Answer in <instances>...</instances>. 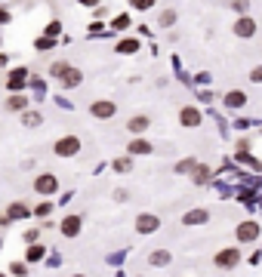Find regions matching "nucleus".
Instances as JSON below:
<instances>
[{"instance_id": "nucleus-1", "label": "nucleus", "mask_w": 262, "mask_h": 277, "mask_svg": "<svg viewBox=\"0 0 262 277\" xmlns=\"http://www.w3.org/2000/svg\"><path fill=\"white\" fill-rule=\"evenodd\" d=\"M53 151L59 154V157H74L77 151H81V138H77V136H62L59 142H56Z\"/></svg>"}, {"instance_id": "nucleus-2", "label": "nucleus", "mask_w": 262, "mask_h": 277, "mask_svg": "<svg viewBox=\"0 0 262 277\" xmlns=\"http://www.w3.org/2000/svg\"><path fill=\"white\" fill-rule=\"evenodd\" d=\"M89 114H93L96 120H108V117H115V114H117V105L111 99H99V102L89 105Z\"/></svg>"}, {"instance_id": "nucleus-3", "label": "nucleus", "mask_w": 262, "mask_h": 277, "mask_svg": "<svg viewBox=\"0 0 262 277\" xmlns=\"http://www.w3.org/2000/svg\"><path fill=\"white\" fill-rule=\"evenodd\" d=\"M161 228V219H157L154 213H142L139 219H136V231L139 234H151V231H157Z\"/></svg>"}, {"instance_id": "nucleus-4", "label": "nucleus", "mask_w": 262, "mask_h": 277, "mask_svg": "<svg viewBox=\"0 0 262 277\" xmlns=\"http://www.w3.org/2000/svg\"><path fill=\"white\" fill-rule=\"evenodd\" d=\"M234 237L241 240V244H250V240H256L259 237V222H241L234 231Z\"/></svg>"}, {"instance_id": "nucleus-5", "label": "nucleus", "mask_w": 262, "mask_h": 277, "mask_svg": "<svg viewBox=\"0 0 262 277\" xmlns=\"http://www.w3.org/2000/svg\"><path fill=\"white\" fill-rule=\"evenodd\" d=\"M56 188H59V182H56V176H50V172H43V176L34 179V191L37 194H53Z\"/></svg>"}, {"instance_id": "nucleus-6", "label": "nucleus", "mask_w": 262, "mask_h": 277, "mask_svg": "<svg viewBox=\"0 0 262 277\" xmlns=\"http://www.w3.org/2000/svg\"><path fill=\"white\" fill-rule=\"evenodd\" d=\"M234 34H237V37H253V34H256V22L250 16H241L234 22Z\"/></svg>"}, {"instance_id": "nucleus-7", "label": "nucleus", "mask_w": 262, "mask_h": 277, "mask_svg": "<svg viewBox=\"0 0 262 277\" xmlns=\"http://www.w3.org/2000/svg\"><path fill=\"white\" fill-rule=\"evenodd\" d=\"M237 262H241V252H237V247L222 249L219 256H216V265H219V268H232V265H237Z\"/></svg>"}, {"instance_id": "nucleus-8", "label": "nucleus", "mask_w": 262, "mask_h": 277, "mask_svg": "<svg viewBox=\"0 0 262 277\" xmlns=\"http://www.w3.org/2000/svg\"><path fill=\"white\" fill-rule=\"evenodd\" d=\"M179 123L182 126H201V111L191 108V105H185V108L179 111Z\"/></svg>"}, {"instance_id": "nucleus-9", "label": "nucleus", "mask_w": 262, "mask_h": 277, "mask_svg": "<svg viewBox=\"0 0 262 277\" xmlns=\"http://www.w3.org/2000/svg\"><path fill=\"white\" fill-rule=\"evenodd\" d=\"M148 126H151V117H148V114H133L130 123H127V130L139 136V133H145V130H148Z\"/></svg>"}, {"instance_id": "nucleus-10", "label": "nucleus", "mask_w": 262, "mask_h": 277, "mask_svg": "<svg viewBox=\"0 0 262 277\" xmlns=\"http://www.w3.org/2000/svg\"><path fill=\"white\" fill-rule=\"evenodd\" d=\"M59 80H62V86H65V89H74V86L81 83L84 77H81V71H77V68H71V65H68V68H65V74H62Z\"/></svg>"}, {"instance_id": "nucleus-11", "label": "nucleus", "mask_w": 262, "mask_h": 277, "mask_svg": "<svg viewBox=\"0 0 262 277\" xmlns=\"http://www.w3.org/2000/svg\"><path fill=\"white\" fill-rule=\"evenodd\" d=\"M182 222L185 225H204V222H210V213L207 210H188L182 216Z\"/></svg>"}, {"instance_id": "nucleus-12", "label": "nucleus", "mask_w": 262, "mask_h": 277, "mask_svg": "<svg viewBox=\"0 0 262 277\" xmlns=\"http://www.w3.org/2000/svg\"><path fill=\"white\" fill-rule=\"evenodd\" d=\"M225 105H229V108H244V105H247V92L229 89V92H225Z\"/></svg>"}, {"instance_id": "nucleus-13", "label": "nucleus", "mask_w": 262, "mask_h": 277, "mask_svg": "<svg viewBox=\"0 0 262 277\" xmlns=\"http://www.w3.org/2000/svg\"><path fill=\"white\" fill-rule=\"evenodd\" d=\"M25 80H28V71H25V68H16V71L13 74H9V80H6V86L9 89H22V86H25Z\"/></svg>"}, {"instance_id": "nucleus-14", "label": "nucleus", "mask_w": 262, "mask_h": 277, "mask_svg": "<svg viewBox=\"0 0 262 277\" xmlns=\"http://www.w3.org/2000/svg\"><path fill=\"white\" fill-rule=\"evenodd\" d=\"M77 231H81V216H68L65 222H62V234H68V237H74Z\"/></svg>"}, {"instance_id": "nucleus-15", "label": "nucleus", "mask_w": 262, "mask_h": 277, "mask_svg": "<svg viewBox=\"0 0 262 277\" xmlns=\"http://www.w3.org/2000/svg\"><path fill=\"white\" fill-rule=\"evenodd\" d=\"M115 50H117L120 55H133L136 50H139V40H136V37H127V40H120V43L115 46Z\"/></svg>"}, {"instance_id": "nucleus-16", "label": "nucleus", "mask_w": 262, "mask_h": 277, "mask_svg": "<svg viewBox=\"0 0 262 277\" xmlns=\"http://www.w3.org/2000/svg\"><path fill=\"white\" fill-rule=\"evenodd\" d=\"M127 151L130 154H151V142H145V138H133Z\"/></svg>"}, {"instance_id": "nucleus-17", "label": "nucleus", "mask_w": 262, "mask_h": 277, "mask_svg": "<svg viewBox=\"0 0 262 277\" xmlns=\"http://www.w3.org/2000/svg\"><path fill=\"white\" fill-rule=\"evenodd\" d=\"M6 111H28V99L25 96H9L6 99Z\"/></svg>"}, {"instance_id": "nucleus-18", "label": "nucleus", "mask_w": 262, "mask_h": 277, "mask_svg": "<svg viewBox=\"0 0 262 277\" xmlns=\"http://www.w3.org/2000/svg\"><path fill=\"white\" fill-rule=\"evenodd\" d=\"M157 25H161V28H173V25H176V9H161Z\"/></svg>"}, {"instance_id": "nucleus-19", "label": "nucleus", "mask_w": 262, "mask_h": 277, "mask_svg": "<svg viewBox=\"0 0 262 277\" xmlns=\"http://www.w3.org/2000/svg\"><path fill=\"white\" fill-rule=\"evenodd\" d=\"M22 123H25V126H37V123H43V117H40V111H22Z\"/></svg>"}, {"instance_id": "nucleus-20", "label": "nucleus", "mask_w": 262, "mask_h": 277, "mask_svg": "<svg viewBox=\"0 0 262 277\" xmlns=\"http://www.w3.org/2000/svg\"><path fill=\"white\" fill-rule=\"evenodd\" d=\"M148 262L151 265H170V252L167 249H154L151 256H148Z\"/></svg>"}, {"instance_id": "nucleus-21", "label": "nucleus", "mask_w": 262, "mask_h": 277, "mask_svg": "<svg viewBox=\"0 0 262 277\" xmlns=\"http://www.w3.org/2000/svg\"><path fill=\"white\" fill-rule=\"evenodd\" d=\"M22 216H28V206L25 203H13L6 210V219H22Z\"/></svg>"}, {"instance_id": "nucleus-22", "label": "nucleus", "mask_w": 262, "mask_h": 277, "mask_svg": "<svg viewBox=\"0 0 262 277\" xmlns=\"http://www.w3.org/2000/svg\"><path fill=\"white\" fill-rule=\"evenodd\" d=\"M195 182L198 185H207L210 182V166H195Z\"/></svg>"}, {"instance_id": "nucleus-23", "label": "nucleus", "mask_w": 262, "mask_h": 277, "mask_svg": "<svg viewBox=\"0 0 262 277\" xmlns=\"http://www.w3.org/2000/svg\"><path fill=\"white\" fill-rule=\"evenodd\" d=\"M133 169V160L130 157H117L115 160V172H130Z\"/></svg>"}, {"instance_id": "nucleus-24", "label": "nucleus", "mask_w": 262, "mask_h": 277, "mask_svg": "<svg viewBox=\"0 0 262 277\" xmlns=\"http://www.w3.org/2000/svg\"><path fill=\"white\" fill-rule=\"evenodd\" d=\"M34 46H37L40 53H47V50H53V46H56V40L53 37H37V40H34Z\"/></svg>"}, {"instance_id": "nucleus-25", "label": "nucleus", "mask_w": 262, "mask_h": 277, "mask_svg": "<svg viewBox=\"0 0 262 277\" xmlns=\"http://www.w3.org/2000/svg\"><path fill=\"white\" fill-rule=\"evenodd\" d=\"M9 271H13L16 277H25V274H28V268H25V262H13V265H9Z\"/></svg>"}, {"instance_id": "nucleus-26", "label": "nucleus", "mask_w": 262, "mask_h": 277, "mask_svg": "<svg viewBox=\"0 0 262 277\" xmlns=\"http://www.w3.org/2000/svg\"><path fill=\"white\" fill-rule=\"evenodd\" d=\"M130 28V16H117L115 19V31H127Z\"/></svg>"}, {"instance_id": "nucleus-27", "label": "nucleus", "mask_w": 262, "mask_h": 277, "mask_svg": "<svg viewBox=\"0 0 262 277\" xmlns=\"http://www.w3.org/2000/svg\"><path fill=\"white\" fill-rule=\"evenodd\" d=\"M65 68H68V62H53L50 74H53V77H62V74H65Z\"/></svg>"}, {"instance_id": "nucleus-28", "label": "nucleus", "mask_w": 262, "mask_h": 277, "mask_svg": "<svg viewBox=\"0 0 262 277\" xmlns=\"http://www.w3.org/2000/svg\"><path fill=\"white\" fill-rule=\"evenodd\" d=\"M37 259H43V247H31L28 249V262H37Z\"/></svg>"}, {"instance_id": "nucleus-29", "label": "nucleus", "mask_w": 262, "mask_h": 277, "mask_svg": "<svg viewBox=\"0 0 262 277\" xmlns=\"http://www.w3.org/2000/svg\"><path fill=\"white\" fill-rule=\"evenodd\" d=\"M130 6H136V9H151L154 0H130Z\"/></svg>"}, {"instance_id": "nucleus-30", "label": "nucleus", "mask_w": 262, "mask_h": 277, "mask_svg": "<svg viewBox=\"0 0 262 277\" xmlns=\"http://www.w3.org/2000/svg\"><path fill=\"white\" fill-rule=\"evenodd\" d=\"M234 9H237V13H247V6H250V0H234V3H232Z\"/></svg>"}, {"instance_id": "nucleus-31", "label": "nucleus", "mask_w": 262, "mask_h": 277, "mask_svg": "<svg viewBox=\"0 0 262 277\" xmlns=\"http://www.w3.org/2000/svg\"><path fill=\"white\" fill-rule=\"evenodd\" d=\"M250 80H253V83H262V68H253V71H250Z\"/></svg>"}, {"instance_id": "nucleus-32", "label": "nucleus", "mask_w": 262, "mask_h": 277, "mask_svg": "<svg viewBox=\"0 0 262 277\" xmlns=\"http://www.w3.org/2000/svg\"><path fill=\"white\" fill-rule=\"evenodd\" d=\"M59 34V22H50V28H47V37H56Z\"/></svg>"}, {"instance_id": "nucleus-33", "label": "nucleus", "mask_w": 262, "mask_h": 277, "mask_svg": "<svg viewBox=\"0 0 262 277\" xmlns=\"http://www.w3.org/2000/svg\"><path fill=\"white\" fill-rule=\"evenodd\" d=\"M77 3H84V6H99V0H77Z\"/></svg>"}, {"instance_id": "nucleus-34", "label": "nucleus", "mask_w": 262, "mask_h": 277, "mask_svg": "<svg viewBox=\"0 0 262 277\" xmlns=\"http://www.w3.org/2000/svg\"><path fill=\"white\" fill-rule=\"evenodd\" d=\"M3 22H9V13H6V9H0V25H3Z\"/></svg>"}, {"instance_id": "nucleus-35", "label": "nucleus", "mask_w": 262, "mask_h": 277, "mask_svg": "<svg viewBox=\"0 0 262 277\" xmlns=\"http://www.w3.org/2000/svg\"><path fill=\"white\" fill-rule=\"evenodd\" d=\"M0 277H3V274H0Z\"/></svg>"}, {"instance_id": "nucleus-36", "label": "nucleus", "mask_w": 262, "mask_h": 277, "mask_svg": "<svg viewBox=\"0 0 262 277\" xmlns=\"http://www.w3.org/2000/svg\"><path fill=\"white\" fill-rule=\"evenodd\" d=\"M77 277H81V274H77Z\"/></svg>"}]
</instances>
